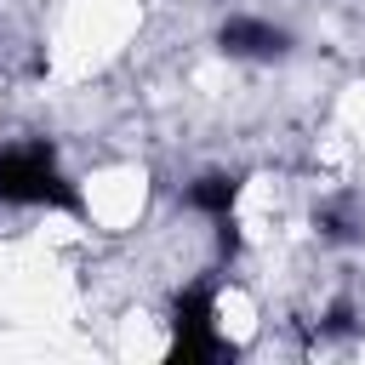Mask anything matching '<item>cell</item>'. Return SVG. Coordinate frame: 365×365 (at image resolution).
I'll return each instance as SVG.
<instances>
[{"instance_id": "cell-1", "label": "cell", "mask_w": 365, "mask_h": 365, "mask_svg": "<svg viewBox=\"0 0 365 365\" xmlns=\"http://www.w3.org/2000/svg\"><path fill=\"white\" fill-rule=\"evenodd\" d=\"M68 182L46 143H11L0 154V205H68Z\"/></svg>"}, {"instance_id": "cell-2", "label": "cell", "mask_w": 365, "mask_h": 365, "mask_svg": "<svg viewBox=\"0 0 365 365\" xmlns=\"http://www.w3.org/2000/svg\"><path fill=\"white\" fill-rule=\"evenodd\" d=\"M222 51L245 57V63H274V57H285V29H274L262 17H228L222 23Z\"/></svg>"}, {"instance_id": "cell-3", "label": "cell", "mask_w": 365, "mask_h": 365, "mask_svg": "<svg viewBox=\"0 0 365 365\" xmlns=\"http://www.w3.org/2000/svg\"><path fill=\"white\" fill-rule=\"evenodd\" d=\"M182 200H188V211H200V217H211V222H228V211H234V200H240V182H234L228 171H205V177H194V182L182 188Z\"/></svg>"}]
</instances>
